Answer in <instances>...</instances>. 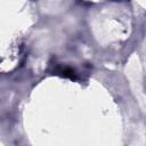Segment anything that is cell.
Listing matches in <instances>:
<instances>
[{"label": "cell", "instance_id": "1", "mask_svg": "<svg viewBox=\"0 0 146 146\" xmlns=\"http://www.w3.org/2000/svg\"><path fill=\"white\" fill-rule=\"evenodd\" d=\"M54 74L56 75H59V76H63V78H68L71 80H75L76 79V73L73 68L68 67V66H65V65H56L54 67Z\"/></svg>", "mask_w": 146, "mask_h": 146}]
</instances>
